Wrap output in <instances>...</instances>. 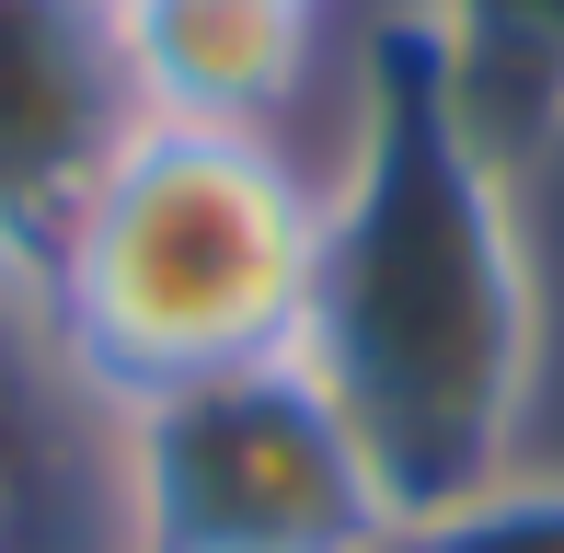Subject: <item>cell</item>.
I'll return each instance as SVG.
<instances>
[{"mask_svg":"<svg viewBox=\"0 0 564 553\" xmlns=\"http://www.w3.org/2000/svg\"><path fill=\"white\" fill-rule=\"evenodd\" d=\"M323 185L253 128H127L58 208L35 289L93 381L162 392L230 358H276L312 323Z\"/></svg>","mask_w":564,"mask_h":553,"instance_id":"2","label":"cell"},{"mask_svg":"<svg viewBox=\"0 0 564 553\" xmlns=\"http://www.w3.org/2000/svg\"><path fill=\"white\" fill-rule=\"evenodd\" d=\"M127 116L150 128H253L312 93L323 69V0H93Z\"/></svg>","mask_w":564,"mask_h":553,"instance_id":"4","label":"cell"},{"mask_svg":"<svg viewBox=\"0 0 564 553\" xmlns=\"http://www.w3.org/2000/svg\"><path fill=\"white\" fill-rule=\"evenodd\" d=\"M460 58H473V82H496V69H553L564 82V0H438Z\"/></svg>","mask_w":564,"mask_h":553,"instance_id":"7","label":"cell"},{"mask_svg":"<svg viewBox=\"0 0 564 553\" xmlns=\"http://www.w3.org/2000/svg\"><path fill=\"white\" fill-rule=\"evenodd\" d=\"M139 128L93 0H0V231L46 254L58 208Z\"/></svg>","mask_w":564,"mask_h":553,"instance_id":"5","label":"cell"},{"mask_svg":"<svg viewBox=\"0 0 564 553\" xmlns=\"http://www.w3.org/2000/svg\"><path fill=\"white\" fill-rule=\"evenodd\" d=\"M300 346L357 415L392 519L519 473L542 392V265L438 0H380L357 35Z\"/></svg>","mask_w":564,"mask_h":553,"instance_id":"1","label":"cell"},{"mask_svg":"<svg viewBox=\"0 0 564 553\" xmlns=\"http://www.w3.org/2000/svg\"><path fill=\"white\" fill-rule=\"evenodd\" d=\"M0 276H35V254H23V242H12V231H0Z\"/></svg>","mask_w":564,"mask_h":553,"instance_id":"8","label":"cell"},{"mask_svg":"<svg viewBox=\"0 0 564 553\" xmlns=\"http://www.w3.org/2000/svg\"><path fill=\"white\" fill-rule=\"evenodd\" d=\"M127 553H369L392 496L312 346L127 392L116 438Z\"/></svg>","mask_w":564,"mask_h":553,"instance_id":"3","label":"cell"},{"mask_svg":"<svg viewBox=\"0 0 564 553\" xmlns=\"http://www.w3.org/2000/svg\"><path fill=\"white\" fill-rule=\"evenodd\" d=\"M369 553H564V473H507L484 496L392 519Z\"/></svg>","mask_w":564,"mask_h":553,"instance_id":"6","label":"cell"}]
</instances>
